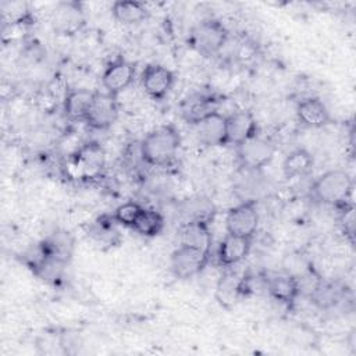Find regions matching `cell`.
Wrapping results in <instances>:
<instances>
[{"label": "cell", "instance_id": "7", "mask_svg": "<svg viewBox=\"0 0 356 356\" xmlns=\"http://www.w3.org/2000/svg\"><path fill=\"white\" fill-rule=\"evenodd\" d=\"M175 76L171 70L161 64H149L140 75V85L145 93L153 100L164 99L174 85Z\"/></svg>", "mask_w": 356, "mask_h": 356}, {"label": "cell", "instance_id": "13", "mask_svg": "<svg viewBox=\"0 0 356 356\" xmlns=\"http://www.w3.org/2000/svg\"><path fill=\"white\" fill-rule=\"evenodd\" d=\"M196 127L197 139L204 146H227V132H225V115L216 111L202 120Z\"/></svg>", "mask_w": 356, "mask_h": 356}, {"label": "cell", "instance_id": "18", "mask_svg": "<svg viewBox=\"0 0 356 356\" xmlns=\"http://www.w3.org/2000/svg\"><path fill=\"white\" fill-rule=\"evenodd\" d=\"M218 111V100L213 96H196L188 100L182 110V117L188 124L196 125L207 115Z\"/></svg>", "mask_w": 356, "mask_h": 356}, {"label": "cell", "instance_id": "20", "mask_svg": "<svg viewBox=\"0 0 356 356\" xmlns=\"http://www.w3.org/2000/svg\"><path fill=\"white\" fill-rule=\"evenodd\" d=\"M314 159L306 149L292 150L282 163V171L286 178H303L313 170Z\"/></svg>", "mask_w": 356, "mask_h": 356}, {"label": "cell", "instance_id": "10", "mask_svg": "<svg viewBox=\"0 0 356 356\" xmlns=\"http://www.w3.org/2000/svg\"><path fill=\"white\" fill-rule=\"evenodd\" d=\"M135 78V68L134 65L127 61L125 58L120 57L114 61H111L103 75H102V83L107 93L113 96H118L121 92L128 89Z\"/></svg>", "mask_w": 356, "mask_h": 356}, {"label": "cell", "instance_id": "21", "mask_svg": "<svg viewBox=\"0 0 356 356\" xmlns=\"http://www.w3.org/2000/svg\"><path fill=\"white\" fill-rule=\"evenodd\" d=\"M164 228V217L160 211L150 207H143L136 218L132 229L140 236L153 238L159 235Z\"/></svg>", "mask_w": 356, "mask_h": 356}, {"label": "cell", "instance_id": "1", "mask_svg": "<svg viewBox=\"0 0 356 356\" xmlns=\"http://www.w3.org/2000/svg\"><path fill=\"white\" fill-rule=\"evenodd\" d=\"M181 136L175 127L163 125L149 132L140 143V156L150 165H167L177 154Z\"/></svg>", "mask_w": 356, "mask_h": 356}, {"label": "cell", "instance_id": "15", "mask_svg": "<svg viewBox=\"0 0 356 356\" xmlns=\"http://www.w3.org/2000/svg\"><path fill=\"white\" fill-rule=\"evenodd\" d=\"M267 292L274 300L289 306L300 295L298 277L292 274H275L267 280Z\"/></svg>", "mask_w": 356, "mask_h": 356}, {"label": "cell", "instance_id": "11", "mask_svg": "<svg viewBox=\"0 0 356 356\" xmlns=\"http://www.w3.org/2000/svg\"><path fill=\"white\" fill-rule=\"evenodd\" d=\"M72 165L82 178H95L104 165V152L96 142L85 143L72 154Z\"/></svg>", "mask_w": 356, "mask_h": 356}, {"label": "cell", "instance_id": "16", "mask_svg": "<svg viewBox=\"0 0 356 356\" xmlns=\"http://www.w3.org/2000/svg\"><path fill=\"white\" fill-rule=\"evenodd\" d=\"M95 95H96V92H92V90L83 89V88L70 90L64 99V106H63L64 115L70 121L83 122Z\"/></svg>", "mask_w": 356, "mask_h": 356}, {"label": "cell", "instance_id": "23", "mask_svg": "<svg viewBox=\"0 0 356 356\" xmlns=\"http://www.w3.org/2000/svg\"><path fill=\"white\" fill-rule=\"evenodd\" d=\"M239 296H242L241 293V278H238L234 273H227L221 277V280L218 281L217 285V299L218 302L228 307V303L234 305Z\"/></svg>", "mask_w": 356, "mask_h": 356}, {"label": "cell", "instance_id": "6", "mask_svg": "<svg viewBox=\"0 0 356 356\" xmlns=\"http://www.w3.org/2000/svg\"><path fill=\"white\" fill-rule=\"evenodd\" d=\"M115 99L117 96L107 92H96L83 122L92 129L102 131L110 128L118 117V104Z\"/></svg>", "mask_w": 356, "mask_h": 356}, {"label": "cell", "instance_id": "2", "mask_svg": "<svg viewBox=\"0 0 356 356\" xmlns=\"http://www.w3.org/2000/svg\"><path fill=\"white\" fill-rule=\"evenodd\" d=\"M353 192V178L343 170H330L321 174L312 186V196L330 206H343Z\"/></svg>", "mask_w": 356, "mask_h": 356}, {"label": "cell", "instance_id": "9", "mask_svg": "<svg viewBox=\"0 0 356 356\" xmlns=\"http://www.w3.org/2000/svg\"><path fill=\"white\" fill-rule=\"evenodd\" d=\"M275 154V146L259 136H254L238 146V156L246 168L259 170L266 167Z\"/></svg>", "mask_w": 356, "mask_h": 356}, {"label": "cell", "instance_id": "5", "mask_svg": "<svg viewBox=\"0 0 356 356\" xmlns=\"http://www.w3.org/2000/svg\"><path fill=\"white\" fill-rule=\"evenodd\" d=\"M227 234L253 238L259 227V211L254 200H246L232 207L225 218Z\"/></svg>", "mask_w": 356, "mask_h": 356}, {"label": "cell", "instance_id": "17", "mask_svg": "<svg viewBox=\"0 0 356 356\" xmlns=\"http://www.w3.org/2000/svg\"><path fill=\"white\" fill-rule=\"evenodd\" d=\"M181 239L182 245H189L210 252L213 238L209 229V222L206 220H192L185 222L181 229Z\"/></svg>", "mask_w": 356, "mask_h": 356}, {"label": "cell", "instance_id": "22", "mask_svg": "<svg viewBox=\"0 0 356 356\" xmlns=\"http://www.w3.org/2000/svg\"><path fill=\"white\" fill-rule=\"evenodd\" d=\"M53 11H54V25L64 31L76 28L82 22V8L75 1L60 3Z\"/></svg>", "mask_w": 356, "mask_h": 356}, {"label": "cell", "instance_id": "4", "mask_svg": "<svg viewBox=\"0 0 356 356\" xmlns=\"http://www.w3.org/2000/svg\"><path fill=\"white\" fill-rule=\"evenodd\" d=\"M210 260V252L182 245L171 254V271L178 280H188L200 274Z\"/></svg>", "mask_w": 356, "mask_h": 356}, {"label": "cell", "instance_id": "19", "mask_svg": "<svg viewBox=\"0 0 356 356\" xmlns=\"http://www.w3.org/2000/svg\"><path fill=\"white\" fill-rule=\"evenodd\" d=\"M111 13L113 17L124 25L139 24L149 15V10L145 6V3L136 0L114 1L111 6Z\"/></svg>", "mask_w": 356, "mask_h": 356}, {"label": "cell", "instance_id": "3", "mask_svg": "<svg viewBox=\"0 0 356 356\" xmlns=\"http://www.w3.org/2000/svg\"><path fill=\"white\" fill-rule=\"evenodd\" d=\"M228 31L218 19L209 18L200 21L189 35L191 47L200 56H216L227 43Z\"/></svg>", "mask_w": 356, "mask_h": 356}, {"label": "cell", "instance_id": "24", "mask_svg": "<svg viewBox=\"0 0 356 356\" xmlns=\"http://www.w3.org/2000/svg\"><path fill=\"white\" fill-rule=\"evenodd\" d=\"M142 210H143V206L139 204L138 202H125L114 210L111 217L115 221V224L132 228Z\"/></svg>", "mask_w": 356, "mask_h": 356}, {"label": "cell", "instance_id": "12", "mask_svg": "<svg viewBox=\"0 0 356 356\" xmlns=\"http://www.w3.org/2000/svg\"><path fill=\"white\" fill-rule=\"evenodd\" d=\"M252 239L253 238L227 234L217 250L220 266L232 267L245 260L252 249Z\"/></svg>", "mask_w": 356, "mask_h": 356}, {"label": "cell", "instance_id": "14", "mask_svg": "<svg viewBox=\"0 0 356 356\" xmlns=\"http://www.w3.org/2000/svg\"><path fill=\"white\" fill-rule=\"evenodd\" d=\"M296 115L300 124L307 128H323L332 121L327 106L318 97L303 99L298 104Z\"/></svg>", "mask_w": 356, "mask_h": 356}, {"label": "cell", "instance_id": "8", "mask_svg": "<svg viewBox=\"0 0 356 356\" xmlns=\"http://www.w3.org/2000/svg\"><path fill=\"white\" fill-rule=\"evenodd\" d=\"M227 145L241 146L246 140L257 136V121L248 110H238L225 115Z\"/></svg>", "mask_w": 356, "mask_h": 356}]
</instances>
